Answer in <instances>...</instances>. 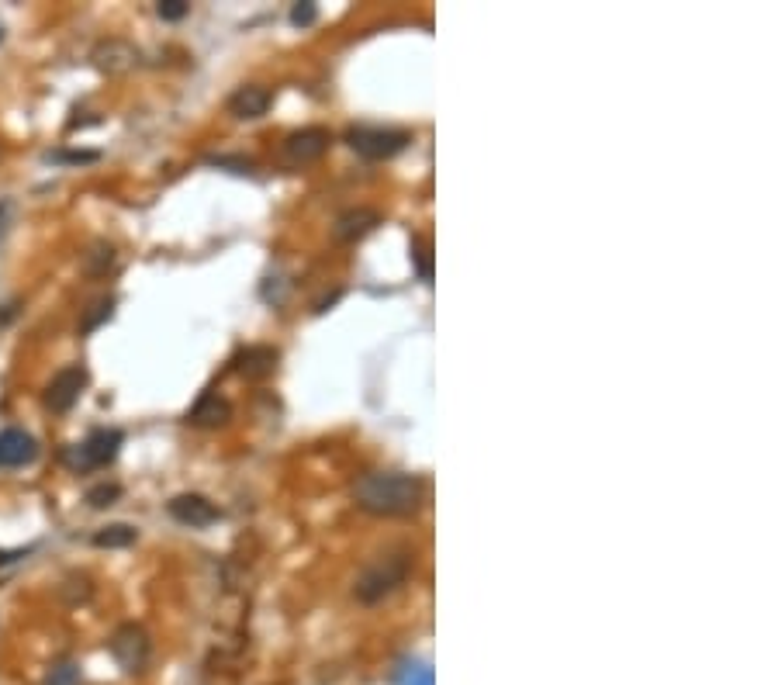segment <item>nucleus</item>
<instances>
[{
	"label": "nucleus",
	"mask_w": 778,
	"mask_h": 685,
	"mask_svg": "<svg viewBox=\"0 0 778 685\" xmlns=\"http://www.w3.org/2000/svg\"><path fill=\"white\" fill-rule=\"evenodd\" d=\"M395 682L398 685H436L433 682V668H429L426 661H405V665L398 668Z\"/></svg>",
	"instance_id": "nucleus-19"
},
{
	"label": "nucleus",
	"mask_w": 778,
	"mask_h": 685,
	"mask_svg": "<svg viewBox=\"0 0 778 685\" xmlns=\"http://www.w3.org/2000/svg\"><path fill=\"white\" fill-rule=\"evenodd\" d=\"M49 160H70V163H90L97 160V153H52Z\"/></svg>",
	"instance_id": "nucleus-24"
},
{
	"label": "nucleus",
	"mask_w": 778,
	"mask_h": 685,
	"mask_svg": "<svg viewBox=\"0 0 778 685\" xmlns=\"http://www.w3.org/2000/svg\"><path fill=\"white\" fill-rule=\"evenodd\" d=\"M83 388H87V371H83L80 364L63 367V371H59L56 378L49 381V388H45V395H42L45 409H52V412H70L73 405L80 402Z\"/></svg>",
	"instance_id": "nucleus-6"
},
{
	"label": "nucleus",
	"mask_w": 778,
	"mask_h": 685,
	"mask_svg": "<svg viewBox=\"0 0 778 685\" xmlns=\"http://www.w3.org/2000/svg\"><path fill=\"white\" fill-rule=\"evenodd\" d=\"M135 540H139V530L128 523H111L94 533V547H101V551H122V547H132Z\"/></svg>",
	"instance_id": "nucleus-15"
},
{
	"label": "nucleus",
	"mask_w": 778,
	"mask_h": 685,
	"mask_svg": "<svg viewBox=\"0 0 778 685\" xmlns=\"http://www.w3.org/2000/svg\"><path fill=\"white\" fill-rule=\"evenodd\" d=\"M332 135L322 125H308V129H298L284 139V163L291 167H305V163H315L322 153L329 149Z\"/></svg>",
	"instance_id": "nucleus-7"
},
{
	"label": "nucleus",
	"mask_w": 778,
	"mask_h": 685,
	"mask_svg": "<svg viewBox=\"0 0 778 685\" xmlns=\"http://www.w3.org/2000/svg\"><path fill=\"white\" fill-rule=\"evenodd\" d=\"M409 571H412V554L409 551L377 557V561H370L367 568L360 571L357 585H353V596H357L360 602H367V606L370 602H381L384 596H391L398 585H405Z\"/></svg>",
	"instance_id": "nucleus-2"
},
{
	"label": "nucleus",
	"mask_w": 778,
	"mask_h": 685,
	"mask_svg": "<svg viewBox=\"0 0 778 685\" xmlns=\"http://www.w3.org/2000/svg\"><path fill=\"white\" fill-rule=\"evenodd\" d=\"M115 315V298H97L94 305L87 308V315H83V322H80V333H94L97 326H104V322Z\"/></svg>",
	"instance_id": "nucleus-17"
},
{
	"label": "nucleus",
	"mask_w": 778,
	"mask_h": 685,
	"mask_svg": "<svg viewBox=\"0 0 778 685\" xmlns=\"http://www.w3.org/2000/svg\"><path fill=\"white\" fill-rule=\"evenodd\" d=\"M353 502L370 516H409L422 502V481L402 471H370L353 485Z\"/></svg>",
	"instance_id": "nucleus-1"
},
{
	"label": "nucleus",
	"mask_w": 778,
	"mask_h": 685,
	"mask_svg": "<svg viewBox=\"0 0 778 685\" xmlns=\"http://www.w3.org/2000/svg\"><path fill=\"white\" fill-rule=\"evenodd\" d=\"M115 267V246L111 243H94L87 253H83V270L94 277L108 274V270Z\"/></svg>",
	"instance_id": "nucleus-16"
},
{
	"label": "nucleus",
	"mask_w": 778,
	"mask_h": 685,
	"mask_svg": "<svg viewBox=\"0 0 778 685\" xmlns=\"http://www.w3.org/2000/svg\"><path fill=\"white\" fill-rule=\"evenodd\" d=\"M412 260H415V267H419L422 281H429V277H433V257H429V246L422 243V239H412Z\"/></svg>",
	"instance_id": "nucleus-22"
},
{
	"label": "nucleus",
	"mask_w": 778,
	"mask_h": 685,
	"mask_svg": "<svg viewBox=\"0 0 778 685\" xmlns=\"http://www.w3.org/2000/svg\"><path fill=\"white\" fill-rule=\"evenodd\" d=\"M270 104H274V94H270L267 87H260V84H246V87H239L236 94L229 97V111L236 118H243V122L263 118L270 111Z\"/></svg>",
	"instance_id": "nucleus-11"
},
{
	"label": "nucleus",
	"mask_w": 778,
	"mask_h": 685,
	"mask_svg": "<svg viewBox=\"0 0 778 685\" xmlns=\"http://www.w3.org/2000/svg\"><path fill=\"white\" fill-rule=\"evenodd\" d=\"M39 457V443L25 429H4L0 433V468H25Z\"/></svg>",
	"instance_id": "nucleus-10"
},
{
	"label": "nucleus",
	"mask_w": 778,
	"mask_h": 685,
	"mask_svg": "<svg viewBox=\"0 0 778 685\" xmlns=\"http://www.w3.org/2000/svg\"><path fill=\"white\" fill-rule=\"evenodd\" d=\"M232 419V405L229 398H222L218 391H208V395L198 398L191 412H187V423L191 426H201V429H215V426H225Z\"/></svg>",
	"instance_id": "nucleus-13"
},
{
	"label": "nucleus",
	"mask_w": 778,
	"mask_h": 685,
	"mask_svg": "<svg viewBox=\"0 0 778 685\" xmlns=\"http://www.w3.org/2000/svg\"><path fill=\"white\" fill-rule=\"evenodd\" d=\"M94 66L108 77H122V73H132L139 66V49L125 39H108V42H97L94 52H90Z\"/></svg>",
	"instance_id": "nucleus-9"
},
{
	"label": "nucleus",
	"mask_w": 778,
	"mask_h": 685,
	"mask_svg": "<svg viewBox=\"0 0 778 685\" xmlns=\"http://www.w3.org/2000/svg\"><path fill=\"white\" fill-rule=\"evenodd\" d=\"M346 142L357 156L364 160H391L398 156L405 146L412 142V135L405 129H377V125H357V129L346 132Z\"/></svg>",
	"instance_id": "nucleus-3"
},
{
	"label": "nucleus",
	"mask_w": 778,
	"mask_h": 685,
	"mask_svg": "<svg viewBox=\"0 0 778 685\" xmlns=\"http://www.w3.org/2000/svg\"><path fill=\"white\" fill-rule=\"evenodd\" d=\"M118 499H122V485H118V481H101V485H94L87 492L90 509H111Z\"/></svg>",
	"instance_id": "nucleus-18"
},
{
	"label": "nucleus",
	"mask_w": 778,
	"mask_h": 685,
	"mask_svg": "<svg viewBox=\"0 0 778 685\" xmlns=\"http://www.w3.org/2000/svg\"><path fill=\"white\" fill-rule=\"evenodd\" d=\"M4 212H7V208H4V205H0V218H4Z\"/></svg>",
	"instance_id": "nucleus-26"
},
{
	"label": "nucleus",
	"mask_w": 778,
	"mask_h": 685,
	"mask_svg": "<svg viewBox=\"0 0 778 685\" xmlns=\"http://www.w3.org/2000/svg\"><path fill=\"white\" fill-rule=\"evenodd\" d=\"M377 225H381V215H377L374 208H350V212H343L336 218L332 236H336L339 243H357V239H364L367 232H374Z\"/></svg>",
	"instance_id": "nucleus-12"
},
{
	"label": "nucleus",
	"mask_w": 778,
	"mask_h": 685,
	"mask_svg": "<svg viewBox=\"0 0 778 685\" xmlns=\"http://www.w3.org/2000/svg\"><path fill=\"white\" fill-rule=\"evenodd\" d=\"M122 429H94L83 443H77L70 454V464L77 471H97V468H108L111 461L118 457L122 450Z\"/></svg>",
	"instance_id": "nucleus-5"
},
{
	"label": "nucleus",
	"mask_w": 778,
	"mask_h": 685,
	"mask_svg": "<svg viewBox=\"0 0 778 685\" xmlns=\"http://www.w3.org/2000/svg\"><path fill=\"white\" fill-rule=\"evenodd\" d=\"M166 513H170L173 519H177L180 526H191V530H201V526H211L218 516V506L211 499H205V495L198 492H184V495H173L170 502H166Z\"/></svg>",
	"instance_id": "nucleus-8"
},
{
	"label": "nucleus",
	"mask_w": 778,
	"mask_h": 685,
	"mask_svg": "<svg viewBox=\"0 0 778 685\" xmlns=\"http://www.w3.org/2000/svg\"><path fill=\"white\" fill-rule=\"evenodd\" d=\"M319 21V4H312V0H301V4L291 7V25L294 28H308Z\"/></svg>",
	"instance_id": "nucleus-21"
},
{
	"label": "nucleus",
	"mask_w": 778,
	"mask_h": 685,
	"mask_svg": "<svg viewBox=\"0 0 778 685\" xmlns=\"http://www.w3.org/2000/svg\"><path fill=\"white\" fill-rule=\"evenodd\" d=\"M187 11H191L187 0H160V4H156V14H160L163 21H180V18H187Z\"/></svg>",
	"instance_id": "nucleus-23"
},
{
	"label": "nucleus",
	"mask_w": 778,
	"mask_h": 685,
	"mask_svg": "<svg viewBox=\"0 0 778 685\" xmlns=\"http://www.w3.org/2000/svg\"><path fill=\"white\" fill-rule=\"evenodd\" d=\"M108 651H111V658L118 661L122 672L135 675L149 665V651H153V644H149V634L139 627V623H122V627L111 634Z\"/></svg>",
	"instance_id": "nucleus-4"
},
{
	"label": "nucleus",
	"mask_w": 778,
	"mask_h": 685,
	"mask_svg": "<svg viewBox=\"0 0 778 685\" xmlns=\"http://www.w3.org/2000/svg\"><path fill=\"white\" fill-rule=\"evenodd\" d=\"M277 360H281V353L274 346H249L243 357H239V371L246 378H267V374L277 371Z\"/></svg>",
	"instance_id": "nucleus-14"
},
{
	"label": "nucleus",
	"mask_w": 778,
	"mask_h": 685,
	"mask_svg": "<svg viewBox=\"0 0 778 685\" xmlns=\"http://www.w3.org/2000/svg\"><path fill=\"white\" fill-rule=\"evenodd\" d=\"M28 551H0V564H11V561H18V557H25Z\"/></svg>",
	"instance_id": "nucleus-25"
},
{
	"label": "nucleus",
	"mask_w": 778,
	"mask_h": 685,
	"mask_svg": "<svg viewBox=\"0 0 778 685\" xmlns=\"http://www.w3.org/2000/svg\"><path fill=\"white\" fill-rule=\"evenodd\" d=\"M0 42H4V28H0Z\"/></svg>",
	"instance_id": "nucleus-27"
},
{
	"label": "nucleus",
	"mask_w": 778,
	"mask_h": 685,
	"mask_svg": "<svg viewBox=\"0 0 778 685\" xmlns=\"http://www.w3.org/2000/svg\"><path fill=\"white\" fill-rule=\"evenodd\" d=\"M45 685H80V668L73 661H56L45 675Z\"/></svg>",
	"instance_id": "nucleus-20"
}]
</instances>
